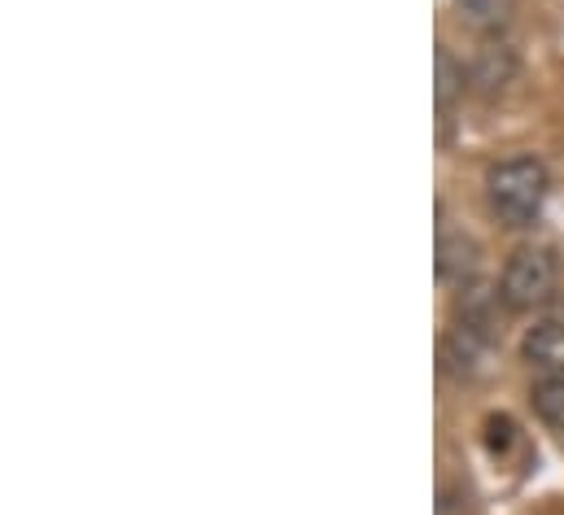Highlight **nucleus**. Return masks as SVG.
<instances>
[{"label":"nucleus","instance_id":"f257e3e1","mask_svg":"<svg viewBox=\"0 0 564 515\" xmlns=\"http://www.w3.org/2000/svg\"><path fill=\"white\" fill-rule=\"evenodd\" d=\"M547 188H552V175H547L543 157H534V153H512V157L495 162L486 175V197L503 228H530L543 215Z\"/></svg>","mask_w":564,"mask_h":515},{"label":"nucleus","instance_id":"20e7f679","mask_svg":"<svg viewBox=\"0 0 564 515\" xmlns=\"http://www.w3.org/2000/svg\"><path fill=\"white\" fill-rule=\"evenodd\" d=\"M512 70H517L512 53H508L503 44H490V48H481L477 62H473V84H477L481 92H499V88L512 79Z\"/></svg>","mask_w":564,"mask_h":515},{"label":"nucleus","instance_id":"423d86ee","mask_svg":"<svg viewBox=\"0 0 564 515\" xmlns=\"http://www.w3.org/2000/svg\"><path fill=\"white\" fill-rule=\"evenodd\" d=\"M534 410L547 428H556L564 437V376H547L534 385Z\"/></svg>","mask_w":564,"mask_h":515},{"label":"nucleus","instance_id":"0eeeda50","mask_svg":"<svg viewBox=\"0 0 564 515\" xmlns=\"http://www.w3.org/2000/svg\"><path fill=\"white\" fill-rule=\"evenodd\" d=\"M459 92H464V66H455V57L437 48V110H451Z\"/></svg>","mask_w":564,"mask_h":515},{"label":"nucleus","instance_id":"f03ea898","mask_svg":"<svg viewBox=\"0 0 564 515\" xmlns=\"http://www.w3.org/2000/svg\"><path fill=\"white\" fill-rule=\"evenodd\" d=\"M556 275H561V266H556V254H552V250H543V245H521L517 254L508 258V266H503L499 297H503L508 310H521V315H525V310H539V306L552 302Z\"/></svg>","mask_w":564,"mask_h":515},{"label":"nucleus","instance_id":"6e6552de","mask_svg":"<svg viewBox=\"0 0 564 515\" xmlns=\"http://www.w3.org/2000/svg\"><path fill=\"white\" fill-rule=\"evenodd\" d=\"M464 9H468V18H473L477 26H486V31H499V26L508 22V0H468Z\"/></svg>","mask_w":564,"mask_h":515},{"label":"nucleus","instance_id":"39448f33","mask_svg":"<svg viewBox=\"0 0 564 515\" xmlns=\"http://www.w3.org/2000/svg\"><path fill=\"white\" fill-rule=\"evenodd\" d=\"M473 266H477V245L468 237L442 232V241H437V271L442 275H468Z\"/></svg>","mask_w":564,"mask_h":515},{"label":"nucleus","instance_id":"7ed1b4c3","mask_svg":"<svg viewBox=\"0 0 564 515\" xmlns=\"http://www.w3.org/2000/svg\"><path fill=\"white\" fill-rule=\"evenodd\" d=\"M521 354L530 368H539L543 376H564V324L561 319H543L525 332Z\"/></svg>","mask_w":564,"mask_h":515}]
</instances>
